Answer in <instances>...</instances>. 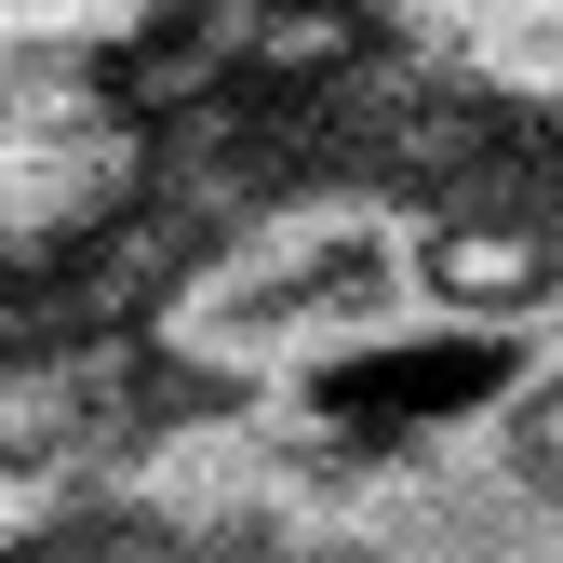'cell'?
Here are the masks:
<instances>
[{
  "instance_id": "1",
  "label": "cell",
  "mask_w": 563,
  "mask_h": 563,
  "mask_svg": "<svg viewBox=\"0 0 563 563\" xmlns=\"http://www.w3.org/2000/svg\"><path fill=\"white\" fill-rule=\"evenodd\" d=\"M430 322V282H416V216L376 188H309L282 216L229 229L216 255H188V282L162 296V335L216 376H322L363 363V349H402Z\"/></svg>"
}]
</instances>
